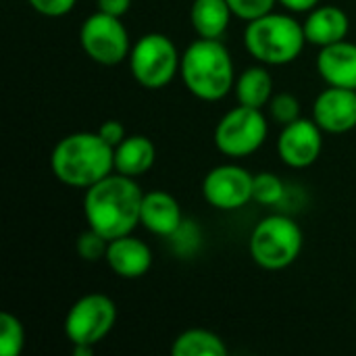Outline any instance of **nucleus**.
Here are the masks:
<instances>
[{"instance_id": "obj_1", "label": "nucleus", "mask_w": 356, "mask_h": 356, "mask_svg": "<svg viewBox=\"0 0 356 356\" xmlns=\"http://www.w3.org/2000/svg\"><path fill=\"white\" fill-rule=\"evenodd\" d=\"M144 192L134 177L111 173L90 186L83 196V217L90 229L106 240L131 234L140 225Z\"/></svg>"}, {"instance_id": "obj_2", "label": "nucleus", "mask_w": 356, "mask_h": 356, "mask_svg": "<svg viewBox=\"0 0 356 356\" xmlns=\"http://www.w3.org/2000/svg\"><path fill=\"white\" fill-rule=\"evenodd\" d=\"M50 169L60 184L88 190L115 173V148L98 131H75L58 140L50 154Z\"/></svg>"}, {"instance_id": "obj_3", "label": "nucleus", "mask_w": 356, "mask_h": 356, "mask_svg": "<svg viewBox=\"0 0 356 356\" xmlns=\"http://www.w3.org/2000/svg\"><path fill=\"white\" fill-rule=\"evenodd\" d=\"M234 60L221 40H194L181 54L179 75L188 92L204 102L225 98L234 86Z\"/></svg>"}, {"instance_id": "obj_4", "label": "nucleus", "mask_w": 356, "mask_h": 356, "mask_svg": "<svg viewBox=\"0 0 356 356\" xmlns=\"http://www.w3.org/2000/svg\"><path fill=\"white\" fill-rule=\"evenodd\" d=\"M305 27L292 15L267 13L246 23L244 46L261 65H288L300 56L307 46Z\"/></svg>"}, {"instance_id": "obj_5", "label": "nucleus", "mask_w": 356, "mask_h": 356, "mask_svg": "<svg viewBox=\"0 0 356 356\" xmlns=\"http://www.w3.org/2000/svg\"><path fill=\"white\" fill-rule=\"evenodd\" d=\"M248 248L259 267L267 271L286 269L302 250V229L286 215H269L254 225Z\"/></svg>"}, {"instance_id": "obj_6", "label": "nucleus", "mask_w": 356, "mask_h": 356, "mask_svg": "<svg viewBox=\"0 0 356 356\" xmlns=\"http://www.w3.org/2000/svg\"><path fill=\"white\" fill-rule=\"evenodd\" d=\"M127 60L134 79L148 90H159L171 83L181 67V54L177 52V46L169 35L159 31L138 38Z\"/></svg>"}, {"instance_id": "obj_7", "label": "nucleus", "mask_w": 356, "mask_h": 356, "mask_svg": "<svg viewBox=\"0 0 356 356\" xmlns=\"http://www.w3.org/2000/svg\"><path fill=\"white\" fill-rule=\"evenodd\" d=\"M267 131L269 127L263 108L238 104L219 119L215 127V146L229 159H244L263 146Z\"/></svg>"}, {"instance_id": "obj_8", "label": "nucleus", "mask_w": 356, "mask_h": 356, "mask_svg": "<svg viewBox=\"0 0 356 356\" xmlns=\"http://www.w3.org/2000/svg\"><path fill=\"white\" fill-rule=\"evenodd\" d=\"M79 44L83 52L98 65L113 67L129 58L131 42L121 17L96 10L79 29Z\"/></svg>"}, {"instance_id": "obj_9", "label": "nucleus", "mask_w": 356, "mask_h": 356, "mask_svg": "<svg viewBox=\"0 0 356 356\" xmlns=\"http://www.w3.org/2000/svg\"><path fill=\"white\" fill-rule=\"evenodd\" d=\"M117 323V305L106 294H86L73 302L65 317V334L71 344H100Z\"/></svg>"}, {"instance_id": "obj_10", "label": "nucleus", "mask_w": 356, "mask_h": 356, "mask_svg": "<svg viewBox=\"0 0 356 356\" xmlns=\"http://www.w3.org/2000/svg\"><path fill=\"white\" fill-rule=\"evenodd\" d=\"M254 175L234 163L213 167L202 179V196L217 211H238L252 200Z\"/></svg>"}, {"instance_id": "obj_11", "label": "nucleus", "mask_w": 356, "mask_h": 356, "mask_svg": "<svg viewBox=\"0 0 356 356\" xmlns=\"http://www.w3.org/2000/svg\"><path fill=\"white\" fill-rule=\"evenodd\" d=\"M277 156L292 169H307L321 156L323 129L313 119H296L282 127L277 136Z\"/></svg>"}, {"instance_id": "obj_12", "label": "nucleus", "mask_w": 356, "mask_h": 356, "mask_svg": "<svg viewBox=\"0 0 356 356\" xmlns=\"http://www.w3.org/2000/svg\"><path fill=\"white\" fill-rule=\"evenodd\" d=\"M313 121L325 134H346L356 127V90L327 86L313 102Z\"/></svg>"}, {"instance_id": "obj_13", "label": "nucleus", "mask_w": 356, "mask_h": 356, "mask_svg": "<svg viewBox=\"0 0 356 356\" xmlns=\"http://www.w3.org/2000/svg\"><path fill=\"white\" fill-rule=\"evenodd\" d=\"M108 269L123 280H138L144 277L152 267V250L150 246L127 234L115 240H108L106 257H104Z\"/></svg>"}, {"instance_id": "obj_14", "label": "nucleus", "mask_w": 356, "mask_h": 356, "mask_svg": "<svg viewBox=\"0 0 356 356\" xmlns=\"http://www.w3.org/2000/svg\"><path fill=\"white\" fill-rule=\"evenodd\" d=\"M184 215L179 202L163 192V190H152L144 194L142 198V209H140V225L148 229L154 236H175L181 229Z\"/></svg>"}, {"instance_id": "obj_15", "label": "nucleus", "mask_w": 356, "mask_h": 356, "mask_svg": "<svg viewBox=\"0 0 356 356\" xmlns=\"http://www.w3.org/2000/svg\"><path fill=\"white\" fill-rule=\"evenodd\" d=\"M317 71L327 86L356 90V44L342 40L323 46L317 54Z\"/></svg>"}, {"instance_id": "obj_16", "label": "nucleus", "mask_w": 356, "mask_h": 356, "mask_svg": "<svg viewBox=\"0 0 356 356\" xmlns=\"http://www.w3.org/2000/svg\"><path fill=\"white\" fill-rule=\"evenodd\" d=\"M307 42L313 46H330L336 42L346 40L350 31V19L344 8L336 4H325V6H315L313 10L307 13V19L302 21Z\"/></svg>"}, {"instance_id": "obj_17", "label": "nucleus", "mask_w": 356, "mask_h": 356, "mask_svg": "<svg viewBox=\"0 0 356 356\" xmlns=\"http://www.w3.org/2000/svg\"><path fill=\"white\" fill-rule=\"evenodd\" d=\"M156 161V148L146 136H127L115 148V171L127 177H142L152 169Z\"/></svg>"}, {"instance_id": "obj_18", "label": "nucleus", "mask_w": 356, "mask_h": 356, "mask_svg": "<svg viewBox=\"0 0 356 356\" xmlns=\"http://www.w3.org/2000/svg\"><path fill=\"white\" fill-rule=\"evenodd\" d=\"M234 13L227 0H194L190 8V23L198 38L221 40L227 31Z\"/></svg>"}, {"instance_id": "obj_19", "label": "nucleus", "mask_w": 356, "mask_h": 356, "mask_svg": "<svg viewBox=\"0 0 356 356\" xmlns=\"http://www.w3.org/2000/svg\"><path fill=\"white\" fill-rule=\"evenodd\" d=\"M234 90H236L238 104L263 108L273 98V77L265 65H254L244 69L236 77Z\"/></svg>"}, {"instance_id": "obj_20", "label": "nucleus", "mask_w": 356, "mask_h": 356, "mask_svg": "<svg viewBox=\"0 0 356 356\" xmlns=\"http://www.w3.org/2000/svg\"><path fill=\"white\" fill-rule=\"evenodd\" d=\"M171 355L173 356H227V346L225 342L209 332V330H200V327H192L181 332L171 346Z\"/></svg>"}, {"instance_id": "obj_21", "label": "nucleus", "mask_w": 356, "mask_h": 356, "mask_svg": "<svg viewBox=\"0 0 356 356\" xmlns=\"http://www.w3.org/2000/svg\"><path fill=\"white\" fill-rule=\"evenodd\" d=\"M25 348V327L13 313H0V356H19Z\"/></svg>"}, {"instance_id": "obj_22", "label": "nucleus", "mask_w": 356, "mask_h": 356, "mask_svg": "<svg viewBox=\"0 0 356 356\" xmlns=\"http://www.w3.org/2000/svg\"><path fill=\"white\" fill-rule=\"evenodd\" d=\"M284 181L275 175V173H257L254 175V188H252V200L261 202V204H277L284 198Z\"/></svg>"}, {"instance_id": "obj_23", "label": "nucleus", "mask_w": 356, "mask_h": 356, "mask_svg": "<svg viewBox=\"0 0 356 356\" xmlns=\"http://www.w3.org/2000/svg\"><path fill=\"white\" fill-rule=\"evenodd\" d=\"M269 115L282 127L300 119V102L290 92H280L269 100Z\"/></svg>"}, {"instance_id": "obj_24", "label": "nucleus", "mask_w": 356, "mask_h": 356, "mask_svg": "<svg viewBox=\"0 0 356 356\" xmlns=\"http://www.w3.org/2000/svg\"><path fill=\"white\" fill-rule=\"evenodd\" d=\"M77 254L83 259V261H90V263H96L100 259L106 257V248H108V240L104 236H100L98 232L94 229H86L83 234H79L77 238Z\"/></svg>"}, {"instance_id": "obj_25", "label": "nucleus", "mask_w": 356, "mask_h": 356, "mask_svg": "<svg viewBox=\"0 0 356 356\" xmlns=\"http://www.w3.org/2000/svg\"><path fill=\"white\" fill-rule=\"evenodd\" d=\"M275 2L277 0H227L234 17L244 19L246 23L257 19V17H263V15L271 13Z\"/></svg>"}, {"instance_id": "obj_26", "label": "nucleus", "mask_w": 356, "mask_h": 356, "mask_svg": "<svg viewBox=\"0 0 356 356\" xmlns=\"http://www.w3.org/2000/svg\"><path fill=\"white\" fill-rule=\"evenodd\" d=\"M29 6L44 17H65L73 10L77 0H27Z\"/></svg>"}, {"instance_id": "obj_27", "label": "nucleus", "mask_w": 356, "mask_h": 356, "mask_svg": "<svg viewBox=\"0 0 356 356\" xmlns=\"http://www.w3.org/2000/svg\"><path fill=\"white\" fill-rule=\"evenodd\" d=\"M98 134H100V138H102L106 144H111L113 148H117V146L127 138L125 125H123L121 121H117V119H108V121H104V123L98 127Z\"/></svg>"}, {"instance_id": "obj_28", "label": "nucleus", "mask_w": 356, "mask_h": 356, "mask_svg": "<svg viewBox=\"0 0 356 356\" xmlns=\"http://www.w3.org/2000/svg\"><path fill=\"white\" fill-rule=\"evenodd\" d=\"M96 6H98V10H102L106 15L123 17L129 10L131 0H96Z\"/></svg>"}, {"instance_id": "obj_29", "label": "nucleus", "mask_w": 356, "mask_h": 356, "mask_svg": "<svg viewBox=\"0 0 356 356\" xmlns=\"http://www.w3.org/2000/svg\"><path fill=\"white\" fill-rule=\"evenodd\" d=\"M284 4L290 13H309L315 6H319V0H277Z\"/></svg>"}, {"instance_id": "obj_30", "label": "nucleus", "mask_w": 356, "mask_h": 356, "mask_svg": "<svg viewBox=\"0 0 356 356\" xmlns=\"http://www.w3.org/2000/svg\"><path fill=\"white\" fill-rule=\"evenodd\" d=\"M94 346L90 344H73V356H92Z\"/></svg>"}]
</instances>
